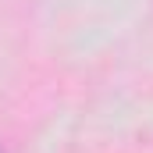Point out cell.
<instances>
[{"mask_svg": "<svg viewBox=\"0 0 153 153\" xmlns=\"http://www.w3.org/2000/svg\"><path fill=\"white\" fill-rule=\"evenodd\" d=\"M0 153H4V150H0Z\"/></svg>", "mask_w": 153, "mask_h": 153, "instance_id": "obj_1", "label": "cell"}]
</instances>
